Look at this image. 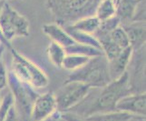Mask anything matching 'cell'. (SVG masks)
I'll use <instances>...</instances> for the list:
<instances>
[{
	"label": "cell",
	"mask_w": 146,
	"mask_h": 121,
	"mask_svg": "<svg viewBox=\"0 0 146 121\" xmlns=\"http://www.w3.org/2000/svg\"><path fill=\"white\" fill-rule=\"evenodd\" d=\"M9 50L12 55V71L20 80L30 85L35 89L47 87L49 79L43 69L17 52L14 47Z\"/></svg>",
	"instance_id": "4"
},
{
	"label": "cell",
	"mask_w": 146,
	"mask_h": 121,
	"mask_svg": "<svg viewBox=\"0 0 146 121\" xmlns=\"http://www.w3.org/2000/svg\"><path fill=\"white\" fill-rule=\"evenodd\" d=\"M5 46L4 45H0V58L2 57V56H3V53H4V50H5Z\"/></svg>",
	"instance_id": "29"
},
{
	"label": "cell",
	"mask_w": 146,
	"mask_h": 121,
	"mask_svg": "<svg viewBox=\"0 0 146 121\" xmlns=\"http://www.w3.org/2000/svg\"><path fill=\"white\" fill-rule=\"evenodd\" d=\"M0 1H4V2H7V0H0Z\"/></svg>",
	"instance_id": "33"
},
{
	"label": "cell",
	"mask_w": 146,
	"mask_h": 121,
	"mask_svg": "<svg viewBox=\"0 0 146 121\" xmlns=\"http://www.w3.org/2000/svg\"><path fill=\"white\" fill-rule=\"evenodd\" d=\"M0 45H2V44H1V42H0Z\"/></svg>",
	"instance_id": "34"
},
{
	"label": "cell",
	"mask_w": 146,
	"mask_h": 121,
	"mask_svg": "<svg viewBox=\"0 0 146 121\" xmlns=\"http://www.w3.org/2000/svg\"><path fill=\"white\" fill-rule=\"evenodd\" d=\"M84 118L87 121H133L138 118L126 112L113 110L109 112L92 114Z\"/></svg>",
	"instance_id": "14"
},
{
	"label": "cell",
	"mask_w": 146,
	"mask_h": 121,
	"mask_svg": "<svg viewBox=\"0 0 146 121\" xmlns=\"http://www.w3.org/2000/svg\"><path fill=\"white\" fill-rule=\"evenodd\" d=\"M63 117L65 118L66 121H87L84 118L79 116L78 114H75L74 112L68 111V112H63Z\"/></svg>",
	"instance_id": "26"
},
{
	"label": "cell",
	"mask_w": 146,
	"mask_h": 121,
	"mask_svg": "<svg viewBox=\"0 0 146 121\" xmlns=\"http://www.w3.org/2000/svg\"><path fill=\"white\" fill-rule=\"evenodd\" d=\"M137 121H145V118H138Z\"/></svg>",
	"instance_id": "31"
},
{
	"label": "cell",
	"mask_w": 146,
	"mask_h": 121,
	"mask_svg": "<svg viewBox=\"0 0 146 121\" xmlns=\"http://www.w3.org/2000/svg\"><path fill=\"white\" fill-rule=\"evenodd\" d=\"M1 100H2V96H1V94H0V103H1Z\"/></svg>",
	"instance_id": "32"
},
{
	"label": "cell",
	"mask_w": 146,
	"mask_h": 121,
	"mask_svg": "<svg viewBox=\"0 0 146 121\" xmlns=\"http://www.w3.org/2000/svg\"><path fill=\"white\" fill-rule=\"evenodd\" d=\"M143 0H114L116 7V16L121 26L133 21L139 4Z\"/></svg>",
	"instance_id": "12"
},
{
	"label": "cell",
	"mask_w": 146,
	"mask_h": 121,
	"mask_svg": "<svg viewBox=\"0 0 146 121\" xmlns=\"http://www.w3.org/2000/svg\"><path fill=\"white\" fill-rule=\"evenodd\" d=\"M100 23L101 21L95 16H90L77 20L76 22L70 25L69 27H71L74 29L79 30V31L94 35L97 31Z\"/></svg>",
	"instance_id": "15"
},
{
	"label": "cell",
	"mask_w": 146,
	"mask_h": 121,
	"mask_svg": "<svg viewBox=\"0 0 146 121\" xmlns=\"http://www.w3.org/2000/svg\"><path fill=\"white\" fill-rule=\"evenodd\" d=\"M0 29L8 42L16 37L29 36L30 24L27 17L5 2L0 14Z\"/></svg>",
	"instance_id": "5"
},
{
	"label": "cell",
	"mask_w": 146,
	"mask_h": 121,
	"mask_svg": "<svg viewBox=\"0 0 146 121\" xmlns=\"http://www.w3.org/2000/svg\"><path fill=\"white\" fill-rule=\"evenodd\" d=\"M101 0H46V6L54 22L63 27L77 20L94 16Z\"/></svg>",
	"instance_id": "2"
},
{
	"label": "cell",
	"mask_w": 146,
	"mask_h": 121,
	"mask_svg": "<svg viewBox=\"0 0 146 121\" xmlns=\"http://www.w3.org/2000/svg\"><path fill=\"white\" fill-rule=\"evenodd\" d=\"M43 121H66V120L63 117L62 112H59L57 110V111H55L52 116H50L49 118H47L46 119H44Z\"/></svg>",
	"instance_id": "27"
},
{
	"label": "cell",
	"mask_w": 146,
	"mask_h": 121,
	"mask_svg": "<svg viewBox=\"0 0 146 121\" xmlns=\"http://www.w3.org/2000/svg\"><path fill=\"white\" fill-rule=\"evenodd\" d=\"M65 81H79L91 88H101L112 81L108 68V60L104 55L91 57L82 68L71 72Z\"/></svg>",
	"instance_id": "3"
},
{
	"label": "cell",
	"mask_w": 146,
	"mask_h": 121,
	"mask_svg": "<svg viewBox=\"0 0 146 121\" xmlns=\"http://www.w3.org/2000/svg\"><path fill=\"white\" fill-rule=\"evenodd\" d=\"M91 88L79 81H64L63 87L54 93L57 110L59 112H68L82 103L87 97Z\"/></svg>",
	"instance_id": "6"
},
{
	"label": "cell",
	"mask_w": 146,
	"mask_h": 121,
	"mask_svg": "<svg viewBox=\"0 0 146 121\" xmlns=\"http://www.w3.org/2000/svg\"><path fill=\"white\" fill-rule=\"evenodd\" d=\"M57 111L54 93L46 92L39 94L34 101L29 118L31 121H43Z\"/></svg>",
	"instance_id": "8"
},
{
	"label": "cell",
	"mask_w": 146,
	"mask_h": 121,
	"mask_svg": "<svg viewBox=\"0 0 146 121\" xmlns=\"http://www.w3.org/2000/svg\"><path fill=\"white\" fill-rule=\"evenodd\" d=\"M91 57H84V56H79V55H74V54H66L64 57V61L62 64V68L68 71H75V70L82 68L83 66L86 64L89 59Z\"/></svg>",
	"instance_id": "20"
},
{
	"label": "cell",
	"mask_w": 146,
	"mask_h": 121,
	"mask_svg": "<svg viewBox=\"0 0 146 121\" xmlns=\"http://www.w3.org/2000/svg\"><path fill=\"white\" fill-rule=\"evenodd\" d=\"M42 31L52 40V42L56 43L64 48L71 46L75 42L70 37V35L65 31V29L56 23L44 25L42 27Z\"/></svg>",
	"instance_id": "13"
},
{
	"label": "cell",
	"mask_w": 146,
	"mask_h": 121,
	"mask_svg": "<svg viewBox=\"0 0 146 121\" xmlns=\"http://www.w3.org/2000/svg\"><path fill=\"white\" fill-rule=\"evenodd\" d=\"M115 14H116V7L114 0H101L95 10L94 16L100 21H104L114 17Z\"/></svg>",
	"instance_id": "18"
},
{
	"label": "cell",
	"mask_w": 146,
	"mask_h": 121,
	"mask_svg": "<svg viewBox=\"0 0 146 121\" xmlns=\"http://www.w3.org/2000/svg\"><path fill=\"white\" fill-rule=\"evenodd\" d=\"M119 26H121L119 19H118V17L116 16H114V17H111L109 19L101 21L97 31L95 32L94 35H96V34H108L110 32H112L113 29L118 27Z\"/></svg>",
	"instance_id": "22"
},
{
	"label": "cell",
	"mask_w": 146,
	"mask_h": 121,
	"mask_svg": "<svg viewBox=\"0 0 146 121\" xmlns=\"http://www.w3.org/2000/svg\"><path fill=\"white\" fill-rule=\"evenodd\" d=\"M115 110L132 114L137 118H145L146 95L144 91L130 93L121 98L116 104Z\"/></svg>",
	"instance_id": "9"
},
{
	"label": "cell",
	"mask_w": 146,
	"mask_h": 121,
	"mask_svg": "<svg viewBox=\"0 0 146 121\" xmlns=\"http://www.w3.org/2000/svg\"><path fill=\"white\" fill-rule=\"evenodd\" d=\"M3 121H19L18 120V110L17 109L16 106H13V107L9 109V111L6 115V117L4 118Z\"/></svg>",
	"instance_id": "25"
},
{
	"label": "cell",
	"mask_w": 146,
	"mask_h": 121,
	"mask_svg": "<svg viewBox=\"0 0 146 121\" xmlns=\"http://www.w3.org/2000/svg\"><path fill=\"white\" fill-rule=\"evenodd\" d=\"M133 51L131 47L124 48L118 56L108 61V68L110 77L112 80L120 78L124 72L127 71V68L133 58Z\"/></svg>",
	"instance_id": "11"
},
{
	"label": "cell",
	"mask_w": 146,
	"mask_h": 121,
	"mask_svg": "<svg viewBox=\"0 0 146 121\" xmlns=\"http://www.w3.org/2000/svg\"><path fill=\"white\" fill-rule=\"evenodd\" d=\"M0 42H1L2 45H4L5 47H7V48H8V49H10V48H12V47H12V45H11V43L8 42L6 38H5L4 35H3V33H2V31H1V29H0Z\"/></svg>",
	"instance_id": "28"
},
{
	"label": "cell",
	"mask_w": 146,
	"mask_h": 121,
	"mask_svg": "<svg viewBox=\"0 0 146 121\" xmlns=\"http://www.w3.org/2000/svg\"><path fill=\"white\" fill-rule=\"evenodd\" d=\"M7 86H9V91L13 95L17 109L29 118L33 103L39 94L33 87L20 80L12 70L8 72Z\"/></svg>",
	"instance_id": "7"
},
{
	"label": "cell",
	"mask_w": 146,
	"mask_h": 121,
	"mask_svg": "<svg viewBox=\"0 0 146 121\" xmlns=\"http://www.w3.org/2000/svg\"><path fill=\"white\" fill-rule=\"evenodd\" d=\"M65 29L70 37H71L75 42L79 43V44H84V45H88V46H92L96 48L101 49V46L98 42V40L95 38V37L94 35L91 34H87V33H84L82 31H79V30L76 29H74L71 27H64ZM102 50V49H101Z\"/></svg>",
	"instance_id": "16"
},
{
	"label": "cell",
	"mask_w": 146,
	"mask_h": 121,
	"mask_svg": "<svg viewBox=\"0 0 146 121\" xmlns=\"http://www.w3.org/2000/svg\"><path fill=\"white\" fill-rule=\"evenodd\" d=\"M130 80L129 72H124L120 78L112 80L105 87L93 88L94 95L90 90L84 101L74 108H84V113L79 115L83 118L95 113L113 111L115 110L117 102L121 98L130 93H133V88Z\"/></svg>",
	"instance_id": "1"
},
{
	"label": "cell",
	"mask_w": 146,
	"mask_h": 121,
	"mask_svg": "<svg viewBox=\"0 0 146 121\" xmlns=\"http://www.w3.org/2000/svg\"><path fill=\"white\" fill-rule=\"evenodd\" d=\"M15 105L14 98L11 92L8 91L6 95H4L2 97L1 103H0V121H3L4 118L6 117V115L9 111V109L11 108Z\"/></svg>",
	"instance_id": "23"
},
{
	"label": "cell",
	"mask_w": 146,
	"mask_h": 121,
	"mask_svg": "<svg viewBox=\"0 0 146 121\" xmlns=\"http://www.w3.org/2000/svg\"><path fill=\"white\" fill-rule=\"evenodd\" d=\"M4 1H0V14H1V11H2V7H3V5H4Z\"/></svg>",
	"instance_id": "30"
},
{
	"label": "cell",
	"mask_w": 146,
	"mask_h": 121,
	"mask_svg": "<svg viewBox=\"0 0 146 121\" xmlns=\"http://www.w3.org/2000/svg\"><path fill=\"white\" fill-rule=\"evenodd\" d=\"M108 36L109 38L111 39V41L116 45V46H118L121 49H124L130 47L127 35L125 33L124 29L121 26L113 29L112 32H110L108 34Z\"/></svg>",
	"instance_id": "21"
},
{
	"label": "cell",
	"mask_w": 146,
	"mask_h": 121,
	"mask_svg": "<svg viewBox=\"0 0 146 121\" xmlns=\"http://www.w3.org/2000/svg\"><path fill=\"white\" fill-rule=\"evenodd\" d=\"M66 54H74V55H79V56H84L88 57H94L103 55V51L99 48H96L88 45L79 44L74 42L71 46L64 48Z\"/></svg>",
	"instance_id": "17"
},
{
	"label": "cell",
	"mask_w": 146,
	"mask_h": 121,
	"mask_svg": "<svg viewBox=\"0 0 146 121\" xmlns=\"http://www.w3.org/2000/svg\"><path fill=\"white\" fill-rule=\"evenodd\" d=\"M126 33L130 47L133 52L139 51L145 46V21H133L121 26Z\"/></svg>",
	"instance_id": "10"
},
{
	"label": "cell",
	"mask_w": 146,
	"mask_h": 121,
	"mask_svg": "<svg viewBox=\"0 0 146 121\" xmlns=\"http://www.w3.org/2000/svg\"><path fill=\"white\" fill-rule=\"evenodd\" d=\"M8 84V71L2 57L0 58V91L7 88Z\"/></svg>",
	"instance_id": "24"
},
{
	"label": "cell",
	"mask_w": 146,
	"mask_h": 121,
	"mask_svg": "<svg viewBox=\"0 0 146 121\" xmlns=\"http://www.w3.org/2000/svg\"><path fill=\"white\" fill-rule=\"evenodd\" d=\"M47 56H48L50 62H51L54 67L60 68H62V64H63L64 57L66 56V53H65L64 47L51 41L47 47Z\"/></svg>",
	"instance_id": "19"
}]
</instances>
